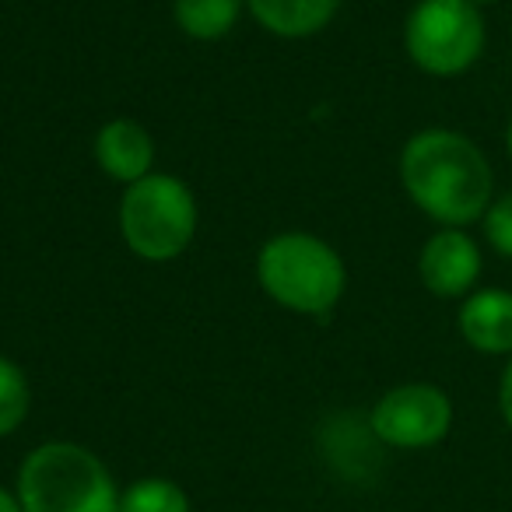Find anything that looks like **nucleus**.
<instances>
[{"label": "nucleus", "mask_w": 512, "mask_h": 512, "mask_svg": "<svg viewBox=\"0 0 512 512\" xmlns=\"http://www.w3.org/2000/svg\"><path fill=\"white\" fill-rule=\"evenodd\" d=\"M404 190L442 228H467L495 200V172L484 151L460 130L432 127L414 134L400 155Z\"/></svg>", "instance_id": "1"}, {"label": "nucleus", "mask_w": 512, "mask_h": 512, "mask_svg": "<svg viewBox=\"0 0 512 512\" xmlns=\"http://www.w3.org/2000/svg\"><path fill=\"white\" fill-rule=\"evenodd\" d=\"M18 502L25 512H120L113 474L78 442H43L18 470Z\"/></svg>", "instance_id": "2"}, {"label": "nucleus", "mask_w": 512, "mask_h": 512, "mask_svg": "<svg viewBox=\"0 0 512 512\" xmlns=\"http://www.w3.org/2000/svg\"><path fill=\"white\" fill-rule=\"evenodd\" d=\"M260 285L278 306L292 313L327 316L344 292L341 256L316 235L288 232L271 239L256 260Z\"/></svg>", "instance_id": "3"}, {"label": "nucleus", "mask_w": 512, "mask_h": 512, "mask_svg": "<svg viewBox=\"0 0 512 512\" xmlns=\"http://www.w3.org/2000/svg\"><path fill=\"white\" fill-rule=\"evenodd\" d=\"M127 246L144 260H172L197 232V204L176 176H144L130 183L120 204Z\"/></svg>", "instance_id": "4"}, {"label": "nucleus", "mask_w": 512, "mask_h": 512, "mask_svg": "<svg viewBox=\"0 0 512 512\" xmlns=\"http://www.w3.org/2000/svg\"><path fill=\"white\" fill-rule=\"evenodd\" d=\"M484 15L467 0H421L411 11L404 43L425 74L453 78L477 64L484 53Z\"/></svg>", "instance_id": "5"}, {"label": "nucleus", "mask_w": 512, "mask_h": 512, "mask_svg": "<svg viewBox=\"0 0 512 512\" xmlns=\"http://www.w3.org/2000/svg\"><path fill=\"white\" fill-rule=\"evenodd\" d=\"M369 428L383 446L428 449L453 428V400L432 383H404L386 390L369 414Z\"/></svg>", "instance_id": "6"}, {"label": "nucleus", "mask_w": 512, "mask_h": 512, "mask_svg": "<svg viewBox=\"0 0 512 512\" xmlns=\"http://www.w3.org/2000/svg\"><path fill=\"white\" fill-rule=\"evenodd\" d=\"M421 285L439 299H460L481 278V249L463 228H439L418 256Z\"/></svg>", "instance_id": "7"}, {"label": "nucleus", "mask_w": 512, "mask_h": 512, "mask_svg": "<svg viewBox=\"0 0 512 512\" xmlns=\"http://www.w3.org/2000/svg\"><path fill=\"white\" fill-rule=\"evenodd\" d=\"M463 341L481 355H512V292L481 288L467 295L456 316Z\"/></svg>", "instance_id": "8"}, {"label": "nucleus", "mask_w": 512, "mask_h": 512, "mask_svg": "<svg viewBox=\"0 0 512 512\" xmlns=\"http://www.w3.org/2000/svg\"><path fill=\"white\" fill-rule=\"evenodd\" d=\"M95 158H99L106 176L120 179V183H137V179L148 176L155 144H151L148 130L137 127L134 120H113L99 130Z\"/></svg>", "instance_id": "9"}, {"label": "nucleus", "mask_w": 512, "mask_h": 512, "mask_svg": "<svg viewBox=\"0 0 512 512\" xmlns=\"http://www.w3.org/2000/svg\"><path fill=\"white\" fill-rule=\"evenodd\" d=\"M341 0H249V11L267 32L302 39L320 32L334 18Z\"/></svg>", "instance_id": "10"}, {"label": "nucleus", "mask_w": 512, "mask_h": 512, "mask_svg": "<svg viewBox=\"0 0 512 512\" xmlns=\"http://www.w3.org/2000/svg\"><path fill=\"white\" fill-rule=\"evenodd\" d=\"M242 0H176V22L193 39H221L239 22Z\"/></svg>", "instance_id": "11"}, {"label": "nucleus", "mask_w": 512, "mask_h": 512, "mask_svg": "<svg viewBox=\"0 0 512 512\" xmlns=\"http://www.w3.org/2000/svg\"><path fill=\"white\" fill-rule=\"evenodd\" d=\"M120 512H190V495L169 477H144L120 495Z\"/></svg>", "instance_id": "12"}, {"label": "nucleus", "mask_w": 512, "mask_h": 512, "mask_svg": "<svg viewBox=\"0 0 512 512\" xmlns=\"http://www.w3.org/2000/svg\"><path fill=\"white\" fill-rule=\"evenodd\" d=\"M29 379L15 362L0 358V439L18 432V425L29 414Z\"/></svg>", "instance_id": "13"}, {"label": "nucleus", "mask_w": 512, "mask_h": 512, "mask_svg": "<svg viewBox=\"0 0 512 512\" xmlns=\"http://www.w3.org/2000/svg\"><path fill=\"white\" fill-rule=\"evenodd\" d=\"M481 225H484V235H488V246L495 249L498 256L512 260V193H502V197L491 200Z\"/></svg>", "instance_id": "14"}, {"label": "nucleus", "mask_w": 512, "mask_h": 512, "mask_svg": "<svg viewBox=\"0 0 512 512\" xmlns=\"http://www.w3.org/2000/svg\"><path fill=\"white\" fill-rule=\"evenodd\" d=\"M498 411H502V421L512 432V355L502 369V379H498Z\"/></svg>", "instance_id": "15"}, {"label": "nucleus", "mask_w": 512, "mask_h": 512, "mask_svg": "<svg viewBox=\"0 0 512 512\" xmlns=\"http://www.w3.org/2000/svg\"><path fill=\"white\" fill-rule=\"evenodd\" d=\"M0 512H25L22 502H18V495H11L8 488H0Z\"/></svg>", "instance_id": "16"}, {"label": "nucleus", "mask_w": 512, "mask_h": 512, "mask_svg": "<svg viewBox=\"0 0 512 512\" xmlns=\"http://www.w3.org/2000/svg\"><path fill=\"white\" fill-rule=\"evenodd\" d=\"M505 151H509V158H512V120H509V127H505Z\"/></svg>", "instance_id": "17"}, {"label": "nucleus", "mask_w": 512, "mask_h": 512, "mask_svg": "<svg viewBox=\"0 0 512 512\" xmlns=\"http://www.w3.org/2000/svg\"><path fill=\"white\" fill-rule=\"evenodd\" d=\"M467 4H474V8H488V4H498V0H467Z\"/></svg>", "instance_id": "18"}]
</instances>
